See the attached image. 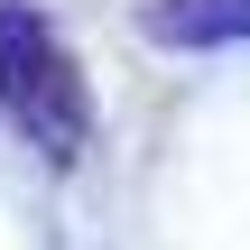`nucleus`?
<instances>
[{"mask_svg":"<svg viewBox=\"0 0 250 250\" xmlns=\"http://www.w3.org/2000/svg\"><path fill=\"white\" fill-rule=\"evenodd\" d=\"M0 102L28 121V139H74L83 130V83L65 65V46L37 28V19H0Z\"/></svg>","mask_w":250,"mask_h":250,"instance_id":"f257e3e1","label":"nucleus"}]
</instances>
